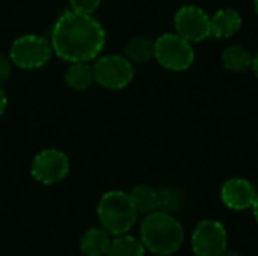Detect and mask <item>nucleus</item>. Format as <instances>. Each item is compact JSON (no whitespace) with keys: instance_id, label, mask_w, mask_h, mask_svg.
I'll return each instance as SVG.
<instances>
[{"instance_id":"nucleus-1","label":"nucleus","mask_w":258,"mask_h":256,"mask_svg":"<svg viewBox=\"0 0 258 256\" xmlns=\"http://www.w3.org/2000/svg\"><path fill=\"white\" fill-rule=\"evenodd\" d=\"M106 30L92 15L65 11L53 24L50 42L53 53L65 62L95 60L106 45Z\"/></svg>"},{"instance_id":"nucleus-2","label":"nucleus","mask_w":258,"mask_h":256,"mask_svg":"<svg viewBox=\"0 0 258 256\" xmlns=\"http://www.w3.org/2000/svg\"><path fill=\"white\" fill-rule=\"evenodd\" d=\"M141 241L151 253L172 255L184 243V229L172 214L156 210L147 214L141 223Z\"/></svg>"},{"instance_id":"nucleus-3","label":"nucleus","mask_w":258,"mask_h":256,"mask_svg":"<svg viewBox=\"0 0 258 256\" xmlns=\"http://www.w3.org/2000/svg\"><path fill=\"white\" fill-rule=\"evenodd\" d=\"M97 216L103 229L110 235L127 234L136 223L138 211L130 199V195L121 190L104 193L97 207Z\"/></svg>"},{"instance_id":"nucleus-4","label":"nucleus","mask_w":258,"mask_h":256,"mask_svg":"<svg viewBox=\"0 0 258 256\" xmlns=\"http://www.w3.org/2000/svg\"><path fill=\"white\" fill-rule=\"evenodd\" d=\"M53 54L50 39L35 33L18 36L9 48V59L12 65L21 69L42 68L50 62Z\"/></svg>"},{"instance_id":"nucleus-5","label":"nucleus","mask_w":258,"mask_h":256,"mask_svg":"<svg viewBox=\"0 0 258 256\" xmlns=\"http://www.w3.org/2000/svg\"><path fill=\"white\" fill-rule=\"evenodd\" d=\"M154 59L165 69L181 72L192 66L195 51L192 42L178 33H163L154 41Z\"/></svg>"},{"instance_id":"nucleus-6","label":"nucleus","mask_w":258,"mask_h":256,"mask_svg":"<svg viewBox=\"0 0 258 256\" xmlns=\"http://www.w3.org/2000/svg\"><path fill=\"white\" fill-rule=\"evenodd\" d=\"M92 69L95 83L109 91H121L135 78L133 62L121 54L98 56L92 65Z\"/></svg>"},{"instance_id":"nucleus-7","label":"nucleus","mask_w":258,"mask_h":256,"mask_svg":"<svg viewBox=\"0 0 258 256\" xmlns=\"http://www.w3.org/2000/svg\"><path fill=\"white\" fill-rule=\"evenodd\" d=\"M192 250L197 256H221L228 247V234L219 220L200 222L190 237Z\"/></svg>"},{"instance_id":"nucleus-8","label":"nucleus","mask_w":258,"mask_h":256,"mask_svg":"<svg viewBox=\"0 0 258 256\" xmlns=\"http://www.w3.org/2000/svg\"><path fill=\"white\" fill-rule=\"evenodd\" d=\"M70 172V160L65 152L56 148L42 149L30 164V174L35 181L44 186H53L65 180Z\"/></svg>"},{"instance_id":"nucleus-9","label":"nucleus","mask_w":258,"mask_h":256,"mask_svg":"<svg viewBox=\"0 0 258 256\" xmlns=\"http://www.w3.org/2000/svg\"><path fill=\"white\" fill-rule=\"evenodd\" d=\"M175 33L189 42H201L210 38V15L200 6L186 5L174 17Z\"/></svg>"},{"instance_id":"nucleus-10","label":"nucleus","mask_w":258,"mask_h":256,"mask_svg":"<svg viewBox=\"0 0 258 256\" xmlns=\"http://www.w3.org/2000/svg\"><path fill=\"white\" fill-rule=\"evenodd\" d=\"M257 195L254 184L245 178H230L221 187V201L227 208L234 211L252 208Z\"/></svg>"},{"instance_id":"nucleus-11","label":"nucleus","mask_w":258,"mask_h":256,"mask_svg":"<svg viewBox=\"0 0 258 256\" xmlns=\"http://www.w3.org/2000/svg\"><path fill=\"white\" fill-rule=\"evenodd\" d=\"M242 27V17L233 8L219 9L213 17H210V38L228 39L234 36Z\"/></svg>"},{"instance_id":"nucleus-12","label":"nucleus","mask_w":258,"mask_h":256,"mask_svg":"<svg viewBox=\"0 0 258 256\" xmlns=\"http://www.w3.org/2000/svg\"><path fill=\"white\" fill-rule=\"evenodd\" d=\"M110 234L103 228H91L80 238V252L85 256H104L110 246Z\"/></svg>"},{"instance_id":"nucleus-13","label":"nucleus","mask_w":258,"mask_h":256,"mask_svg":"<svg viewBox=\"0 0 258 256\" xmlns=\"http://www.w3.org/2000/svg\"><path fill=\"white\" fill-rule=\"evenodd\" d=\"M65 83L68 88L74 91H86L89 89L94 80V69L89 62H73L65 71Z\"/></svg>"},{"instance_id":"nucleus-14","label":"nucleus","mask_w":258,"mask_h":256,"mask_svg":"<svg viewBox=\"0 0 258 256\" xmlns=\"http://www.w3.org/2000/svg\"><path fill=\"white\" fill-rule=\"evenodd\" d=\"M222 63L228 71L245 72L252 66V54L242 45H230L222 53Z\"/></svg>"},{"instance_id":"nucleus-15","label":"nucleus","mask_w":258,"mask_h":256,"mask_svg":"<svg viewBox=\"0 0 258 256\" xmlns=\"http://www.w3.org/2000/svg\"><path fill=\"white\" fill-rule=\"evenodd\" d=\"M144 243L128 234L116 235L109 246L106 256H145Z\"/></svg>"},{"instance_id":"nucleus-16","label":"nucleus","mask_w":258,"mask_h":256,"mask_svg":"<svg viewBox=\"0 0 258 256\" xmlns=\"http://www.w3.org/2000/svg\"><path fill=\"white\" fill-rule=\"evenodd\" d=\"M130 199L138 211V214H150L157 210V190L147 184H139L133 187L128 193Z\"/></svg>"},{"instance_id":"nucleus-17","label":"nucleus","mask_w":258,"mask_h":256,"mask_svg":"<svg viewBox=\"0 0 258 256\" xmlns=\"http://www.w3.org/2000/svg\"><path fill=\"white\" fill-rule=\"evenodd\" d=\"M125 57L130 62L147 63L154 59V41L145 36H136L125 44Z\"/></svg>"},{"instance_id":"nucleus-18","label":"nucleus","mask_w":258,"mask_h":256,"mask_svg":"<svg viewBox=\"0 0 258 256\" xmlns=\"http://www.w3.org/2000/svg\"><path fill=\"white\" fill-rule=\"evenodd\" d=\"M184 202V193L174 186H166L157 190V210L163 213H175Z\"/></svg>"},{"instance_id":"nucleus-19","label":"nucleus","mask_w":258,"mask_h":256,"mask_svg":"<svg viewBox=\"0 0 258 256\" xmlns=\"http://www.w3.org/2000/svg\"><path fill=\"white\" fill-rule=\"evenodd\" d=\"M68 2L73 11L83 12V14H94L101 5V0H68Z\"/></svg>"},{"instance_id":"nucleus-20","label":"nucleus","mask_w":258,"mask_h":256,"mask_svg":"<svg viewBox=\"0 0 258 256\" xmlns=\"http://www.w3.org/2000/svg\"><path fill=\"white\" fill-rule=\"evenodd\" d=\"M12 75V62L9 56L0 54V86L6 83Z\"/></svg>"},{"instance_id":"nucleus-21","label":"nucleus","mask_w":258,"mask_h":256,"mask_svg":"<svg viewBox=\"0 0 258 256\" xmlns=\"http://www.w3.org/2000/svg\"><path fill=\"white\" fill-rule=\"evenodd\" d=\"M6 107H8V97H6V92H5V89L0 86V118L5 115V112H6Z\"/></svg>"},{"instance_id":"nucleus-22","label":"nucleus","mask_w":258,"mask_h":256,"mask_svg":"<svg viewBox=\"0 0 258 256\" xmlns=\"http://www.w3.org/2000/svg\"><path fill=\"white\" fill-rule=\"evenodd\" d=\"M252 69H254V72H255V75L258 77V51L252 56V66H251Z\"/></svg>"},{"instance_id":"nucleus-23","label":"nucleus","mask_w":258,"mask_h":256,"mask_svg":"<svg viewBox=\"0 0 258 256\" xmlns=\"http://www.w3.org/2000/svg\"><path fill=\"white\" fill-rule=\"evenodd\" d=\"M252 211H254V217H255V220H257V223H258V195H257V198H255V201H254Z\"/></svg>"},{"instance_id":"nucleus-24","label":"nucleus","mask_w":258,"mask_h":256,"mask_svg":"<svg viewBox=\"0 0 258 256\" xmlns=\"http://www.w3.org/2000/svg\"><path fill=\"white\" fill-rule=\"evenodd\" d=\"M221 256H242L239 252H234V250H225Z\"/></svg>"},{"instance_id":"nucleus-25","label":"nucleus","mask_w":258,"mask_h":256,"mask_svg":"<svg viewBox=\"0 0 258 256\" xmlns=\"http://www.w3.org/2000/svg\"><path fill=\"white\" fill-rule=\"evenodd\" d=\"M254 9H255V12H257L258 15V0H254Z\"/></svg>"}]
</instances>
